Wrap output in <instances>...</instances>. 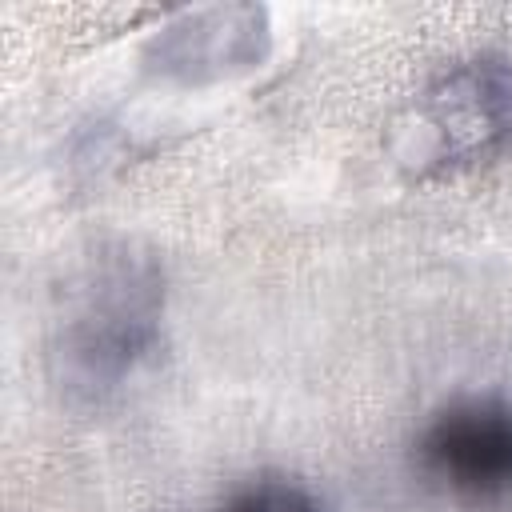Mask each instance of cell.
Returning <instances> with one entry per match:
<instances>
[{"mask_svg": "<svg viewBox=\"0 0 512 512\" xmlns=\"http://www.w3.org/2000/svg\"><path fill=\"white\" fill-rule=\"evenodd\" d=\"M160 272L132 248H104L68 288L52 360L60 384L80 396L120 388L160 332Z\"/></svg>", "mask_w": 512, "mask_h": 512, "instance_id": "1", "label": "cell"}, {"mask_svg": "<svg viewBox=\"0 0 512 512\" xmlns=\"http://www.w3.org/2000/svg\"><path fill=\"white\" fill-rule=\"evenodd\" d=\"M404 140V160L416 176L512 152V64L500 56H472L440 72L412 100Z\"/></svg>", "mask_w": 512, "mask_h": 512, "instance_id": "2", "label": "cell"}, {"mask_svg": "<svg viewBox=\"0 0 512 512\" xmlns=\"http://www.w3.org/2000/svg\"><path fill=\"white\" fill-rule=\"evenodd\" d=\"M424 472L460 496L496 500L512 492V404L500 396H464L432 412L416 440Z\"/></svg>", "mask_w": 512, "mask_h": 512, "instance_id": "3", "label": "cell"}, {"mask_svg": "<svg viewBox=\"0 0 512 512\" xmlns=\"http://www.w3.org/2000/svg\"><path fill=\"white\" fill-rule=\"evenodd\" d=\"M220 512H324L320 500L288 476H252L228 492Z\"/></svg>", "mask_w": 512, "mask_h": 512, "instance_id": "4", "label": "cell"}]
</instances>
